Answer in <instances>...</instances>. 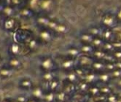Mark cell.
Returning a JSON list of instances; mask_svg holds the SVG:
<instances>
[{"label": "cell", "mask_w": 121, "mask_h": 102, "mask_svg": "<svg viewBox=\"0 0 121 102\" xmlns=\"http://www.w3.org/2000/svg\"><path fill=\"white\" fill-rule=\"evenodd\" d=\"M101 24L103 28L115 29L117 27L119 23L115 13H106L102 16L101 20Z\"/></svg>", "instance_id": "1"}, {"label": "cell", "mask_w": 121, "mask_h": 102, "mask_svg": "<svg viewBox=\"0 0 121 102\" xmlns=\"http://www.w3.org/2000/svg\"><path fill=\"white\" fill-rule=\"evenodd\" d=\"M40 66L44 72H49V71L56 72L58 68V65L54 61V59L49 56L45 57L42 59Z\"/></svg>", "instance_id": "2"}, {"label": "cell", "mask_w": 121, "mask_h": 102, "mask_svg": "<svg viewBox=\"0 0 121 102\" xmlns=\"http://www.w3.org/2000/svg\"><path fill=\"white\" fill-rule=\"evenodd\" d=\"M60 67L61 69L64 71L69 72L72 71L75 69V65H76V59H72L67 56H66L65 58L62 59L60 63Z\"/></svg>", "instance_id": "3"}, {"label": "cell", "mask_w": 121, "mask_h": 102, "mask_svg": "<svg viewBox=\"0 0 121 102\" xmlns=\"http://www.w3.org/2000/svg\"><path fill=\"white\" fill-rule=\"evenodd\" d=\"M55 32L48 28H43V29L39 32V37L42 42L45 43H49L53 41L55 37Z\"/></svg>", "instance_id": "4"}, {"label": "cell", "mask_w": 121, "mask_h": 102, "mask_svg": "<svg viewBox=\"0 0 121 102\" xmlns=\"http://www.w3.org/2000/svg\"><path fill=\"white\" fill-rule=\"evenodd\" d=\"M77 60H78V64L80 66L87 68V67L91 66L92 64L95 61V59L93 58L92 55L82 54L78 58H77Z\"/></svg>", "instance_id": "5"}, {"label": "cell", "mask_w": 121, "mask_h": 102, "mask_svg": "<svg viewBox=\"0 0 121 102\" xmlns=\"http://www.w3.org/2000/svg\"><path fill=\"white\" fill-rule=\"evenodd\" d=\"M101 37L105 42H113L114 41H115V38H116L115 31L114 29L103 28Z\"/></svg>", "instance_id": "6"}, {"label": "cell", "mask_w": 121, "mask_h": 102, "mask_svg": "<svg viewBox=\"0 0 121 102\" xmlns=\"http://www.w3.org/2000/svg\"><path fill=\"white\" fill-rule=\"evenodd\" d=\"M66 53L67 57L72 59H76V60L82 55L80 47H77L76 46H69L67 47Z\"/></svg>", "instance_id": "7"}, {"label": "cell", "mask_w": 121, "mask_h": 102, "mask_svg": "<svg viewBox=\"0 0 121 102\" xmlns=\"http://www.w3.org/2000/svg\"><path fill=\"white\" fill-rule=\"evenodd\" d=\"M54 5V0H41L39 7L44 12H51Z\"/></svg>", "instance_id": "8"}, {"label": "cell", "mask_w": 121, "mask_h": 102, "mask_svg": "<svg viewBox=\"0 0 121 102\" xmlns=\"http://www.w3.org/2000/svg\"><path fill=\"white\" fill-rule=\"evenodd\" d=\"M91 69L97 74L105 72V62L104 61L95 60L91 66Z\"/></svg>", "instance_id": "9"}, {"label": "cell", "mask_w": 121, "mask_h": 102, "mask_svg": "<svg viewBox=\"0 0 121 102\" xmlns=\"http://www.w3.org/2000/svg\"><path fill=\"white\" fill-rule=\"evenodd\" d=\"M91 85L88 83L87 81H85V80H82L77 84V91L80 92V93H81V94H85V93L88 94V92L89 90Z\"/></svg>", "instance_id": "10"}, {"label": "cell", "mask_w": 121, "mask_h": 102, "mask_svg": "<svg viewBox=\"0 0 121 102\" xmlns=\"http://www.w3.org/2000/svg\"><path fill=\"white\" fill-rule=\"evenodd\" d=\"M62 90H64L65 93H66L67 94H69V96L71 95H74V93H76V92L77 91V84L70 82L66 80V82L63 85V89Z\"/></svg>", "instance_id": "11"}, {"label": "cell", "mask_w": 121, "mask_h": 102, "mask_svg": "<svg viewBox=\"0 0 121 102\" xmlns=\"http://www.w3.org/2000/svg\"><path fill=\"white\" fill-rule=\"evenodd\" d=\"M112 80L110 72L107 71L98 74V82L102 83L103 85H108Z\"/></svg>", "instance_id": "12"}, {"label": "cell", "mask_w": 121, "mask_h": 102, "mask_svg": "<svg viewBox=\"0 0 121 102\" xmlns=\"http://www.w3.org/2000/svg\"><path fill=\"white\" fill-rule=\"evenodd\" d=\"M93 39L94 37L87 31L82 32L79 35V39L81 44H91Z\"/></svg>", "instance_id": "13"}, {"label": "cell", "mask_w": 121, "mask_h": 102, "mask_svg": "<svg viewBox=\"0 0 121 102\" xmlns=\"http://www.w3.org/2000/svg\"><path fill=\"white\" fill-rule=\"evenodd\" d=\"M80 49L82 54L88 55H92L95 50H96V48L92 45V44H81Z\"/></svg>", "instance_id": "14"}, {"label": "cell", "mask_w": 121, "mask_h": 102, "mask_svg": "<svg viewBox=\"0 0 121 102\" xmlns=\"http://www.w3.org/2000/svg\"><path fill=\"white\" fill-rule=\"evenodd\" d=\"M69 31V27L67 26V25L63 23H58L56 27L54 30V32L56 34L58 35H64Z\"/></svg>", "instance_id": "15"}, {"label": "cell", "mask_w": 121, "mask_h": 102, "mask_svg": "<svg viewBox=\"0 0 121 102\" xmlns=\"http://www.w3.org/2000/svg\"><path fill=\"white\" fill-rule=\"evenodd\" d=\"M103 27L102 26H92L87 29V32L90 33L94 37H101Z\"/></svg>", "instance_id": "16"}, {"label": "cell", "mask_w": 121, "mask_h": 102, "mask_svg": "<svg viewBox=\"0 0 121 102\" xmlns=\"http://www.w3.org/2000/svg\"><path fill=\"white\" fill-rule=\"evenodd\" d=\"M66 80L69 81V82H70L74 83V84H77L81 80L78 76V75L76 74V72L74 70H72V71L67 72Z\"/></svg>", "instance_id": "17"}, {"label": "cell", "mask_w": 121, "mask_h": 102, "mask_svg": "<svg viewBox=\"0 0 121 102\" xmlns=\"http://www.w3.org/2000/svg\"><path fill=\"white\" fill-rule=\"evenodd\" d=\"M45 93L41 87H36L32 90V96L34 98H36L37 100L43 99Z\"/></svg>", "instance_id": "18"}, {"label": "cell", "mask_w": 121, "mask_h": 102, "mask_svg": "<svg viewBox=\"0 0 121 102\" xmlns=\"http://www.w3.org/2000/svg\"><path fill=\"white\" fill-rule=\"evenodd\" d=\"M84 80L85 81H87L91 85H93L94 82H98V74L93 71L88 72L87 74H86Z\"/></svg>", "instance_id": "19"}, {"label": "cell", "mask_w": 121, "mask_h": 102, "mask_svg": "<svg viewBox=\"0 0 121 102\" xmlns=\"http://www.w3.org/2000/svg\"><path fill=\"white\" fill-rule=\"evenodd\" d=\"M56 98L57 102H66L69 101L70 96L64 90H58L56 92Z\"/></svg>", "instance_id": "20"}, {"label": "cell", "mask_w": 121, "mask_h": 102, "mask_svg": "<svg viewBox=\"0 0 121 102\" xmlns=\"http://www.w3.org/2000/svg\"><path fill=\"white\" fill-rule=\"evenodd\" d=\"M48 85L49 90L53 91V92H58V89H59V88L60 86V82L56 77L54 80L50 81V82H48Z\"/></svg>", "instance_id": "21"}, {"label": "cell", "mask_w": 121, "mask_h": 102, "mask_svg": "<svg viewBox=\"0 0 121 102\" xmlns=\"http://www.w3.org/2000/svg\"><path fill=\"white\" fill-rule=\"evenodd\" d=\"M106 55H107V53L104 52L102 49H96L94 51V53H93L92 56L95 60L104 61Z\"/></svg>", "instance_id": "22"}, {"label": "cell", "mask_w": 121, "mask_h": 102, "mask_svg": "<svg viewBox=\"0 0 121 102\" xmlns=\"http://www.w3.org/2000/svg\"><path fill=\"white\" fill-rule=\"evenodd\" d=\"M43 100L45 102H57L56 92L49 90L48 93H45Z\"/></svg>", "instance_id": "23"}, {"label": "cell", "mask_w": 121, "mask_h": 102, "mask_svg": "<svg viewBox=\"0 0 121 102\" xmlns=\"http://www.w3.org/2000/svg\"><path fill=\"white\" fill-rule=\"evenodd\" d=\"M42 80L45 82L48 83L50 81H52L53 80H54L55 78H56V74H55V72H52V71H49V72H44L42 76Z\"/></svg>", "instance_id": "24"}, {"label": "cell", "mask_w": 121, "mask_h": 102, "mask_svg": "<svg viewBox=\"0 0 121 102\" xmlns=\"http://www.w3.org/2000/svg\"><path fill=\"white\" fill-rule=\"evenodd\" d=\"M104 43L105 41L104 40V39L101 37H94L91 44L96 49H102Z\"/></svg>", "instance_id": "25"}, {"label": "cell", "mask_w": 121, "mask_h": 102, "mask_svg": "<svg viewBox=\"0 0 121 102\" xmlns=\"http://www.w3.org/2000/svg\"><path fill=\"white\" fill-rule=\"evenodd\" d=\"M50 18L48 16H45V15H42V16H40L37 18V22L38 24H39L43 28H48V26L50 21Z\"/></svg>", "instance_id": "26"}, {"label": "cell", "mask_w": 121, "mask_h": 102, "mask_svg": "<svg viewBox=\"0 0 121 102\" xmlns=\"http://www.w3.org/2000/svg\"><path fill=\"white\" fill-rule=\"evenodd\" d=\"M88 94L92 96L93 98L100 94V87L96 85H91L89 90L88 92Z\"/></svg>", "instance_id": "27"}, {"label": "cell", "mask_w": 121, "mask_h": 102, "mask_svg": "<svg viewBox=\"0 0 121 102\" xmlns=\"http://www.w3.org/2000/svg\"><path fill=\"white\" fill-rule=\"evenodd\" d=\"M74 71L76 72V74L78 75V76L80 78V80H84L86 74H87L88 72H85V67H82V66H79V67H76L74 69Z\"/></svg>", "instance_id": "28"}, {"label": "cell", "mask_w": 121, "mask_h": 102, "mask_svg": "<svg viewBox=\"0 0 121 102\" xmlns=\"http://www.w3.org/2000/svg\"><path fill=\"white\" fill-rule=\"evenodd\" d=\"M102 50L107 53H112L115 51L113 45H112V42H105L104 45L102 47Z\"/></svg>", "instance_id": "29"}, {"label": "cell", "mask_w": 121, "mask_h": 102, "mask_svg": "<svg viewBox=\"0 0 121 102\" xmlns=\"http://www.w3.org/2000/svg\"><path fill=\"white\" fill-rule=\"evenodd\" d=\"M112 93H113V90H112L109 86L107 85H104L103 86L100 87V93L105 96H109Z\"/></svg>", "instance_id": "30"}, {"label": "cell", "mask_w": 121, "mask_h": 102, "mask_svg": "<svg viewBox=\"0 0 121 102\" xmlns=\"http://www.w3.org/2000/svg\"><path fill=\"white\" fill-rule=\"evenodd\" d=\"M21 86L26 89H30L32 88V82L29 79H25L21 82Z\"/></svg>", "instance_id": "31"}, {"label": "cell", "mask_w": 121, "mask_h": 102, "mask_svg": "<svg viewBox=\"0 0 121 102\" xmlns=\"http://www.w3.org/2000/svg\"><path fill=\"white\" fill-rule=\"evenodd\" d=\"M119 98H120V96L117 94V93H115L113 92V93H112L111 94H109V96H107V102H117Z\"/></svg>", "instance_id": "32"}, {"label": "cell", "mask_w": 121, "mask_h": 102, "mask_svg": "<svg viewBox=\"0 0 121 102\" xmlns=\"http://www.w3.org/2000/svg\"><path fill=\"white\" fill-rule=\"evenodd\" d=\"M115 62H105V71L108 72H111L115 70Z\"/></svg>", "instance_id": "33"}, {"label": "cell", "mask_w": 121, "mask_h": 102, "mask_svg": "<svg viewBox=\"0 0 121 102\" xmlns=\"http://www.w3.org/2000/svg\"><path fill=\"white\" fill-rule=\"evenodd\" d=\"M110 74H111V76H112V79L119 80V79L121 78V70L120 69H115V70L111 72Z\"/></svg>", "instance_id": "34"}, {"label": "cell", "mask_w": 121, "mask_h": 102, "mask_svg": "<svg viewBox=\"0 0 121 102\" xmlns=\"http://www.w3.org/2000/svg\"><path fill=\"white\" fill-rule=\"evenodd\" d=\"M107 96L103 94H100L93 97V101L94 102H107Z\"/></svg>", "instance_id": "35"}, {"label": "cell", "mask_w": 121, "mask_h": 102, "mask_svg": "<svg viewBox=\"0 0 121 102\" xmlns=\"http://www.w3.org/2000/svg\"><path fill=\"white\" fill-rule=\"evenodd\" d=\"M38 47V42L35 39H31L29 42V47L31 50H34Z\"/></svg>", "instance_id": "36"}, {"label": "cell", "mask_w": 121, "mask_h": 102, "mask_svg": "<svg viewBox=\"0 0 121 102\" xmlns=\"http://www.w3.org/2000/svg\"><path fill=\"white\" fill-rule=\"evenodd\" d=\"M58 23V21L51 19L50 21V23H49V24H48V29H50V30L54 31V30H55V29Z\"/></svg>", "instance_id": "37"}, {"label": "cell", "mask_w": 121, "mask_h": 102, "mask_svg": "<svg viewBox=\"0 0 121 102\" xmlns=\"http://www.w3.org/2000/svg\"><path fill=\"white\" fill-rule=\"evenodd\" d=\"M34 11H31L29 9H24L21 11V14L22 15L25 16V17H28V18H29V17H31L34 15Z\"/></svg>", "instance_id": "38"}, {"label": "cell", "mask_w": 121, "mask_h": 102, "mask_svg": "<svg viewBox=\"0 0 121 102\" xmlns=\"http://www.w3.org/2000/svg\"><path fill=\"white\" fill-rule=\"evenodd\" d=\"M10 66H12L13 67H19L21 65V63L18 59L14 58V59H12V60L10 61Z\"/></svg>", "instance_id": "39"}, {"label": "cell", "mask_w": 121, "mask_h": 102, "mask_svg": "<svg viewBox=\"0 0 121 102\" xmlns=\"http://www.w3.org/2000/svg\"><path fill=\"white\" fill-rule=\"evenodd\" d=\"M112 55H114L116 61H121V50H115L112 53Z\"/></svg>", "instance_id": "40"}, {"label": "cell", "mask_w": 121, "mask_h": 102, "mask_svg": "<svg viewBox=\"0 0 121 102\" xmlns=\"http://www.w3.org/2000/svg\"><path fill=\"white\" fill-rule=\"evenodd\" d=\"M11 50H12L13 53H14V54L17 55V54H18V53H20L21 47H20V46H19V45L14 44V45H13L12 46Z\"/></svg>", "instance_id": "41"}, {"label": "cell", "mask_w": 121, "mask_h": 102, "mask_svg": "<svg viewBox=\"0 0 121 102\" xmlns=\"http://www.w3.org/2000/svg\"><path fill=\"white\" fill-rule=\"evenodd\" d=\"M112 45H113V47L115 48V50H121V41L115 40L113 42H112Z\"/></svg>", "instance_id": "42"}, {"label": "cell", "mask_w": 121, "mask_h": 102, "mask_svg": "<svg viewBox=\"0 0 121 102\" xmlns=\"http://www.w3.org/2000/svg\"><path fill=\"white\" fill-rule=\"evenodd\" d=\"M0 74L4 76H8L11 74V71L9 69H2L0 71Z\"/></svg>", "instance_id": "43"}, {"label": "cell", "mask_w": 121, "mask_h": 102, "mask_svg": "<svg viewBox=\"0 0 121 102\" xmlns=\"http://www.w3.org/2000/svg\"><path fill=\"white\" fill-rule=\"evenodd\" d=\"M115 14V16H116V18L117 19L118 23H121V8H119Z\"/></svg>", "instance_id": "44"}, {"label": "cell", "mask_w": 121, "mask_h": 102, "mask_svg": "<svg viewBox=\"0 0 121 102\" xmlns=\"http://www.w3.org/2000/svg\"><path fill=\"white\" fill-rule=\"evenodd\" d=\"M28 100L29 99L26 96H18V98H17V99H16L17 102H27Z\"/></svg>", "instance_id": "45"}, {"label": "cell", "mask_w": 121, "mask_h": 102, "mask_svg": "<svg viewBox=\"0 0 121 102\" xmlns=\"http://www.w3.org/2000/svg\"><path fill=\"white\" fill-rule=\"evenodd\" d=\"M4 12L7 15H12V14H13V10L12 8H10V7H6L5 9L4 10Z\"/></svg>", "instance_id": "46"}, {"label": "cell", "mask_w": 121, "mask_h": 102, "mask_svg": "<svg viewBox=\"0 0 121 102\" xmlns=\"http://www.w3.org/2000/svg\"><path fill=\"white\" fill-rule=\"evenodd\" d=\"M115 35H116L115 40L121 41V31H115Z\"/></svg>", "instance_id": "47"}, {"label": "cell", "mask_w": 121, "mask_h": 102, "mask_svg": "<svg viewBox=\"0 0 121 102\" xmlns=\"http://www.w3.org/2000/svg\"><path fill=\"white\" fill-rule=\"evenodd\" d=\"M115 64V68H116V69L121 70V61H116Z\"/></svg>", "instance_id": "48"}, {"label": "cell", "mask_w": 121, "mask_h": 102, "mask_svg": "<svg viewBox=\"0 0 121 102\" xmlns=\"http://www.w3.org/2000/svg\"><path fill=\"white\" fill-rule=\"evenodd\" d=\"M38 101L39 100H37V99H36V98H31V99H29L28 101H27V102H38Z\"/></svg>", "instance_id": "49"}, {"label": "cell", "mask_w": 121, "mask_h": 102, "mask_svg": "<svg viewBox=\"0 0 121 102\" xmlns=\"http://www.w3.org/2000/svg\"><path fill=\"white\" fill-rule=\"evenodd\" d=\"M117 85L119 88H121V78L118 80V82H117Z\"/></svg>", "instance_id": "50"}, {"label": "cell", "mask_w": 121, "mask_h": 102, "mask_svg": "<svg viewBox=\"0 0 121 102\" xmlns=\"http://www.w3.org/2000/svg\"><path fill=\"white\" fill-rule=\"evenodd\" d=\"M13 2H14V3H17V4H18L20 2H19V1H18V0H13Z\"/></svg>", "instance_id": "51"}, {"label": "cell", "mask_w": 121, "mask_h": 102, "mask_svg": "<svg viewBox=\"0 0 121 102\" xmlns=\"http://www.w3.org/2000/svg\"><path fill=\"white\" fill-rule=\"evenodd\" d=\"M72 102H81V101H80V100H78V99H75V100L73 101Z\"/></svg>", "instance_id": "52"}, {"label": "cell", "mask_w": 121, "mask_h": 102, "mask_svg": "<svg viewBox=\"0 0 121 102\" xmlns=\"http://www.w3.org/2000/svg\"><path fill=\"white\" fill-rule=\"evenodd\" d=\"M117 102H121V97H120V98H119V100H118Z\"/></svg>", "instance_id": "53"}, {"label": "cell", "mask_w": 121, "mask_h": 102, "mask_svg": "<svg viewBox=\"0 0 121 102\" xmlns=\"http://www.w3.org/2000/svg\"><path fill=\"white\" fill-rule=\"evenodd\" d=\"M2 10V7L0 5V10Z\"/></svg>", "instance_id": "54"}, {"label": "cell", "mask_w": 121, "mask_h": 102, "mask_svg": "<svg viewBox=\"0 0 121 102\" xmlns=\"http://www.w3.org/2000/svg\"><path fill=\"white\" fill-rule=\"evenodd\" d=\"M9 102H15V101H9Z\"/></svg>", "instance_id": "55"}]
</instances>
